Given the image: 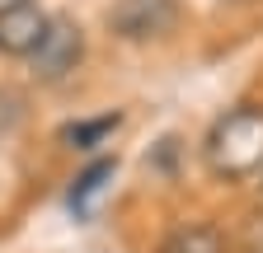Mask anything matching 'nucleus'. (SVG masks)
<instances>
[{"mask_svg": "<svg viewBox=\"0 0 263 253\" xmlns=\"http://www.w3.org/2000/svg\"><path fill=\"white\" fill-rule=\"evenodd\" d=\"M33 75H38L43 85H61V80H71L80 71V61H85V33H80V24L76 19H66V14H52L47 19V33L43 43L33 47Z\"/></svg>", "mask_w": 263, "mask_h": 253, "instance_id": "nucleus-2", "label": "nucleus"}, {"mask_svg": "<svg viewBox=\"0 0 263 253\" xmlns=\"http://www.w3.org/2000/svg\"><path fill=\"white\" fill-rule=\"evenodd\" d=\"M5 5H24V0H0V10H5Z\"/></svg>", "mask_w": 263, "mask_h": 253, "instance_id": "nucleus-8", "label": "nucleus"}, {"mask_svg": "<svg viewBox=\"0 0 263 253\" xmlns=\"http://www.w3.org/2000/svg\"><path fill=\"white\" fill-rule=\"evenodd\" d=\"M160 253H226V244L212 225H183L160 244Z\"/></svg>", "mask_w": 263, "mask_h": 253, "instance_id": "nucleus-7", "label": "nucleus"}, {"mask_svg": "<svg viewBox=\"0 0 263 253\" xmlns=\"http://www.w3.org/2000/svg\"><path fill=\"white\" fill-rule=\"evenodd\" d=\"M122 126V113H104V117H85V122H66L61 126V141L71 150H99L113 132Z\"/></svg>", "mask_w": 263, "mask_h": 253, "instance_id": "nucleus-6", "label": "nucleus"}, {"mask_svg": "<svg viewBox=\"0 0 263 253\" xmlns=\"http://www.w3.org/2000/svg\"><path fill=\"white\" fill-rule=\"evenodd\" d=\"M47 19L33 0H24V5H5L0 10V52L5 56H33V47L43 43L47 33Z\"/></svg>", "mask_w": 263, "mask_h": 253, "instance_id": "nucleus-4", "label": "nucleus"}, {"mask_svg": "<svg viewBox=\"0 0 263 253\" xmlns=\"http://www.w3.org/2000/svg\"><path fill=\"white\" fill-rule=\"evenodd\" d=\"M230 5H249V0H230Z\"/></svg>", "mask_w": 263, "mask_h": 253, "instance_id": "nucleus-9", "label": "nucleus"}, {"mask_svg": "<svg viewBox=\"0 0 263 253\" xmlns=\"http://www.w3.org/2000/svg\"><path fill=\"white\" fill-rule=\"evenodd\" d=\"M179 24V0H118L108 10V33L122 43L164 38Z\"/></svg>", "mask_w": 263, "mask_h": 253, "instance_id": "nucleus-3", "label": "nucleus"}, {"mask_svg": "<svg viewBox=\"0 0 263 253\" xmlns=\"http://www.w3.org/2000/svg\"><path fill=\"white\" fill-rule=\"evenodd\" d=\"M113 174H118V160H108V155H104V160H94V164L71 183V197H66V202H71V211H76V216H89L94 197L108 187V178H113Z\"/></svg>", "mask_w": 263, "mask_h": 253, "instance_id": "nucleus-5", "label": "nucleus"}, {"mask_svg": "<svg viewBox=\"0 0 263 253\" xmlns=\"http://www.w3.org/2000/svg\"><path fill=\"white\" fill-rule=\"evenodd\" d=\"M202 160L216 178L240 183L254 178L263 169V108L258 103H240L212 122V132L202 141Z\"/></svg>", "mask_w": 263, "mask_h": 253, "instance_id": "nucleus-1", "label": "nucleus"}]
</instances>
